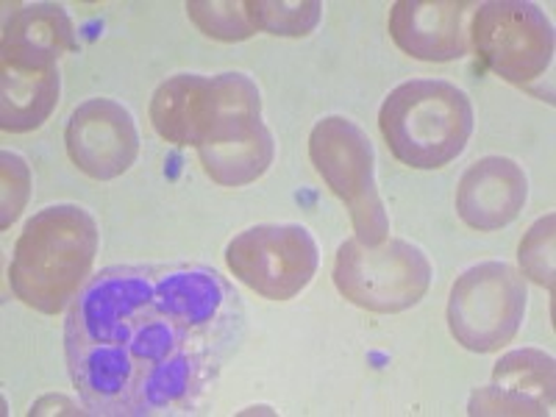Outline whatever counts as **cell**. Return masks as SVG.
Segmentation results:
<instances>
[{"instance_id":"1","label":"cell","mask_w":556,"mask_h":417,"mask_svg":"<svg viewBox=\"0 0 556 417\" xmlns=\"http://www.w3.org/2000/svg\"><path fill=\"white\" fill-rule=\"evenodd\" d=\"M245 340L235 287L203 265H112L64 323L70 379L101 417L190 415Z\"/></svg>"},{"instance_id":"2","label":"cell","mask_w":556,"mask_h":417,"mask_svg":"<svg viewBox=\"0 0 556 417\" xmlns=\"http://www.w3.org/2000/svg\"><path fill=\"white\" fill-rule=\"evenodd\" d=\"M101 235L96 217L76 203H56L31 217L14 245L9 285L42 315H59L87 285Z\"/></svg>"},{"instance_id":"3","label":"cell","mask_w":556,"mask_h":417,"mask_svg":"<svg viewBox=\"0 0 556 417\" xmlns=\"http://www.w3.org/2000/svg\"><path fill=\"white\" fill-rule=\"evenodd\" d=\"M379 128L392 156L415 170L454 162L473 134V106L456 84L415 78L384 98Z\"/></svg>"},{"instance_id":"4","label":"cell","mask_w":556,"mask_h":417,"mask_svg":"<svg viewBox=\"0 0 556 417\" xmlns=\"http://www.w3.org/2000/svg\"><path fill=\"white\" fill-rule=\"evenodd\" d=\"M309 159L317 176L348 206L356 240L367 248L387 242L390 217L376 190L374 142L354 121L331 114L309 134Z\"/></svg>"},{"instance_id":"5","label":"cell","mask_w":556,"mask_h":417,"mask_svg":"<svg viewBox=\"0 0 556 417\" xmlns=\"http://www.w3.org/2000/svg\"><path fill=\"white\" fill-rule=\"evenodd\" d=\"M431 276L429 256L406 240H387L376 248L345 240L334 260L340 295L376 315H395L420 304Z\"/></svg>"},{"instance_id":"6","label":"cell","mask_w":556,"mask_h":417,"mask_svg":"<svg viewBox=\"0 0 556 417\" xmlns=\"http://www.w3.org/2000/svg\"><path fill=\"white\" fill-rule=\"evenodd\" d=\"M526 298V281L513 265L481 262L468 267L451 287V334L473 354H493L523 326Z\"/></svg>"},{"instance_id":"7","label":"cell","mask_w":556,"mask_h":417,"mask_svg":"<svg viewBox=\"0 0 556 417\" xmlns=\"http://www.w3.org/2000/svg\"><path fill=\"white\" fill-rule=\"evenodd\" d=\"M468 34L481 64L515 87L534 89V81H540L554 62V28L534 3H481Z\"/></svg>"},{"instance_id":"8","label":"cell","mask_w":556,"mask_h":417,"mask_svg":"<svg viewBox=\"0 0 556 417\" xmlns=\"http://www.w3.org/2000/svg\"><path fill=\"white\" fill-rule=\"evenodd\" d=\"M228 270L270 301H290L306 290L320 265L315 237L298 223H262L226 245Z\"/></svg>"},{"instance_id":"9","label":"cell","mask_w":556,"mask_h":417,"mask_svg":"<svg viewBox=\"0 0 556 417\" xmlns=\"http://www.w3.org/2000/svg\"><path fill=\"white\" fill-rule=\"evenodd\" d=\"M64 142L73 165L96 181L123 176L139 153V134L131 112L109 98H92L70 114Z\"/></svg>"},{"instance_id":"10","label":"cell","mask_w":556,"mask_h":417,"mask_svg":"<svg viewBox=\"0 0 556 417\" xmlns=\"http://www.w3.org/2000/svg\"><path fill=\"white\" fill-rule=\"evenodd\" d=\"M465 0H399L390 9V37L420 62H454L470 51Z\"/></svg>"},{"instance_id":"11","label":"cell","mask_w":556,"mask_h":417,"mask_svg":"<svg viewBox=\"0 0 556 417\" xmlns=\"http://www.w3.org/2000/svg\"><path fill=\"white\" fill-rule=\"evenodd\" d=\"M529 198V178L518 162L484 156L465 170L456 187V215L476 231H498L520 215Z\"/></svg>"},{"instance_id":"12","label":"cell","mask_w":556,"mask_h":417,"mask_svg":"<svg viewBox=\"0 0 556 417\" xmlns=\"http://www.w3.org/2000/svg\"><path fill=\"white\" fill-rule=\"evenodd\" d=\"M554 359L538 348L501 356L493 384L473 392L470 415H551L554 409Z\"/></svg>"},{"instance_id":"13","label":"cell","mask_w":556,"mask_h":417,"mask_svg":"<svg viewBox=\"0 0 556 417\" xmlns=\"http://www.w3.org/2000/svg\"><path fill=\"white\" fill-rule=\"evenodd\" d=\"M76 48L73 20L56 3L23 7L7 20L3 28V67L20 73L53 70L64 53H73Z\"/></svg>"},{"instance_id":"14","label":"cell","mask_w":556,"mask_h":417,"mask_svg":"<svg viewBox=\"0 0 556 417\" xmlns=\"http://www.w3.org/2000/svg\"><path fill=\"white\" fill-rule=\"evenodd\" d=\"M217 117L215 78L178 73L156 87L151 98V123L156 134L173 146L201 148Z\"/></svg>"},{"instance_id":"15","label":"cell","mask_w":556,"mask_h":417,"mask_svg":"<svg viewBox=\"0 0 556 417\" xmlns=\"http://www.w3.org/2000/svg\"><path fill=\"white\" fill-rule=\"evenodd\" d=\"M62 78L59 70L42 73H20L3 67L0 76V126L3 131L26 134L42 126L59 103Z\"/></svg>"},{"instance_id":"16","label":"cell","mask_w":556,"mask_h":417,"mask_svg":"<svg viewBox=\"0 0 556 417\" xmlns=\"http://www.w3.org/2000/svg\"><path fill=\"white\" fill-rule=\"evenodd\" d=\"M201 167L208 178L220 187H245L267 173L276 156V142L267 126L253 131L251 137L231 139L223 146L198 148Z\"/></svg>"},{"instance_id":"17","label":"cell","mask_w":556,"mask_h":417,"mask_svg":"<svg viewBox=\"0 0 556 417\" xmlns=\"http://www.w3.org/2000/svg\"><path fill=\"white\" fill-rule=\"evenodd\" d=\"M253 28L276 37H306L320 23L323 7L317 0H245Z\"/></svg>"},{"instance_id":"18","label":"cell","mask_w":556,"mask_h":417,"mask_svg":"<svg viewBox=\"0 0 556 417\" xmlns=\"http://www.w3.org/2000/svg\"><path fill=\"white\" fill-rule=\"evenodd\" d=\"M187 14L206 37L220 42H242L256 34L245 3L235 0H192L187 3Z\"/></svg>"},{"instance_id":"19","label":"cell","mask_w":556,"mask_h":417,"mask_svg":"<svg viewBox=\"0 0 556 417\" xmlns=\"http://www.w3.org/2000/svg\"><path fill=\"white\" fill-rule=\"evenodd\" d=\"M554 215L540 217V220L526 231V237L520 240L518 248V260L523 276H529L534 285L545 287L548 292H554Z\"/></svg>"},{"instance_id":"20","label":"cell","mask_w":556,"mask_h":417,"mask_svg":"<svg viewBox=\"0 0 556 417\" xmlns=\"http://www.w3.org/2000/svg\"><path fill=\"white\" fill-rule=\"evenodd\" d=\"M3 165V201H0V228H9L20 217V212L26 208L28 195H31V170H28L26 159L17 153L3 151L0 156Z\"/></svg>"}]
</instances>
